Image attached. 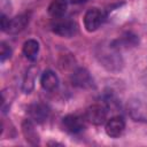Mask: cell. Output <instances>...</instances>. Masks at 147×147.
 <instances>
[{
    "label": "cell",
    "instance_id": "11",
    "mask_svg": "<svg viewBox=\"0 0 147 147\" xmlns=\"http://www.w3.org/2000/svg\"><path fill=\"white\" fill-rule=\"evenodd\" d=\"M22 133H23L25 140L30 145H33V146L39 145V142H40L39 134H38L37 130L34 127V122L31 121L30 118L23 121V123H22Z\"/></svg>",
    "mask_w": 147,
    "mask_h": 147
},
{
    "label": "cell",
    "instance_id": "8",
    "mask_svg": "<svg viewBox=\"0 0 147 147\" xmlns=\"http://www.w3.org/2000/svg\"><path fill=\"white\" fill-rule=\"evenodd\" d=\"M125 130V121L122 116L116 115L107 119L105 123V131L108 137L110 138H118L122 136V133Z\"/></svg>",
    "mask_w": 147,
    "mask_h": 147
},
{
    "label": "cell",
    "instance_id": "17",
    "mask_svg": "<svg viewBox=\"0 0 147 147\" xmlns=\"http://www.w3.org/2000/svg\"><path fill=\"white\" fill-rule=\"evenodd\" d=\"M1 2V9H2V14H6V13H10L11 11V5H10V1L9 0H0Z\"/></svg>",
    "mask_w": 147,
    "mask_h": 147
},
{
    "label": "cell",
    "instance_id": "2",
    "mask_svg": "<svg viewBox=\"0 0 147 147\" xmlns=\"http://www.w3.org/2000/svg\"><path fill=\"white\" fill-rule=\"evenodd\" d=\"M126 110L134 122L147 123V94L132 96L126 103Z\"/></svg>",
    "mask_w": 147,
    "mask_h": 147
},
{
    "label": "cell",
    "instance_id": "3",
    "mask_svg": "<svg viewBox=\"0 0 147 147\" xmlns=\"http://www.w3.org/2000/svg\"><path fill=\"white\" fill-rule=\"evenodd\" d=\"M106 13L101 10L98 7H92L86 10L83 22H84V28L87 32H94L96 31L106 21Z\"/></svg>",
    "mask_w": 147,
    "mask_h": 147
},
{
    "label": "cell",
    "instance_id": "1",
    "mask_svg": "<svg viewBox=\"0 0 147 147\" xmlns=\"http://www.w3.org/2000/svg\"><path fill=\"white\" fill-rule=\"evenodd\" d=\"M95 57L100 65L110 72H118L123 68V57L113 41L101 42L95 47Z\"/></svg>",
    "mask_w": 147,
    "mask_h": 147
},
{
    "label": "cell",
    "instance_id": "13",
    "mask_svg": "<svg viewBox=\"0 0 147 147\" xmlns=\"http://www.w3.org/2000/svg\"><path fill=\"white\" fill-rule=\"evenodd\" d=\"M68 9V0H53L48 6V14L55 18H62Z\"/></svg>",
    "mask_w": 147,
    "mask_h": 147
},
{
    "label": "cell",
    "instance_id": "15",
    "mask_svg": "<svg viewBox=\"0 0 147 147\" xmlns=\"http://www.w3.org/2000/svg\"><path fill=\"white\" fill-rule=\"evenodd\" d=\"M36 74H37V69L34 67H30L28 69V71L25 72L24 78H23V83H22V90L24 93L29 94L33 90L34 80H36Z\"/></svg>",
    "mask_w": 147,
    "mask_h": 147
},
{
    "label": "cell",
    "instance_id": "7",
    "mask_svg": "<svg viewBox=\"0 0 147 147\" xmlns=\"http://www.w3.org/2000/svg\"><path fill=\"white\" fill-rule=\"evenodd\" d=\"M71 83L74 86L83 90H87L94 86V80L85 68H77L71 75Z\"/></svg>",
    "mask_w": 147,
    "mask_h": 147
},
{
    "label": "cell",
    "instance_id": "14",
    "mask_svg": "<svg viewBox=\"0 0 147 147\" xmlns=\"http://www.w3.org/2000/svg\"><path fill=\"white\" fill-rule=\"evenodd\" d=\"M39 49H40V46L36 39H28L26 41H24L23 47H22L23 55L30 61L37 60L38 54H39Z\"/></svg>",
    "mask_w": 147,
    "mask_h": 147
},
{
    "label": "cell",
    "instance_id": "4",
    "mask_svg": "<svg viewBox=\"0 0 147 147\" xmlns=\"http://www.w3.org/2000/svg\"><path fill=\"white\" fill-rule=\"evenodd\" d=\"M108 107L106 103H93L85 111L86 122L93 125H102L107 122Z\"/></svg>",
    "mask_w": 147,
    "mask_h": 147
},
{
    "label": "cell",
    "instance_id": "6",
    "mask_svg": "<svg viewBox=\"0 0 147 147\" xmlns=\"http://www.w3.org/2000/svg\"><path fill=\"white\" fill-rule=\"evenodd\" d=\"M62 125L64 130L70 134H78L84 131L86 126V119L85 117H80L78 115H67L62 118Z\"/></svg>",
    "mask_w": 147,
    "mask_h": 147
},
{
    "label": "cell",
    "instance_id": "16",
    "mask_svg": "<svg viewBox=\"0 0 147 147\" xmlns=\"http://www.w3.org/2000/svg\"><path fill=\"white\" fill-rule=\"evenodd\" d=\"M11 53L13 52H11L10 46L6 41H1L0 42V61L1 62H5L6 60L10 59Z\"/></svg>",
    "mask_w": 147,
    "mask_h": 147
},
{
    "label": "cell",
    "instance_id": "5",
    "mask_svg": "<svg viewBox=\"0 0 147 147\" xmlns=\"http://www.w3.org/2000/svg\"><path fill=\"white\" fill-rule=\"evenodd\" d=\"M78 26L75 21L72 20H61L59 18L55 23L52 24V31L63 38H70L74 37L77 33Z\"/></svg>",
    "mask_w": 147,
    "mask_h": 147
},
{
    "label": "cell",
    "instance_id": "12",
    "mask_svg": "<svg viewBox=\"0 0 147 147\" xmlns=\"http://www.w3.org/2000/svg\"><path fill=\"white\" fill-rule=\"evenodd\" d=\"M60 84L57 75L53 70H46L40 76V85L47 92H53L57 90Z\"/></svg>",
    "mask_w": 147,
    "mask_h": 147
},
{
    "label": "cell",
    "instance_id": "9",
    "mask_svg": "<svg viewBox=\"0 0 147 147\" xmlns=\"http://www.w3.org/2000/svg\"><path fill=\"white\" fill-rule=\"evenodd\" d=\"M29 118L37 124H42L49 116V108L40 102L32 103L26 109Z\"/></svg>",
    "mask_w": 147,
    "mask_h": 147
},
{
    "label": "cell",
    "instance_id": "18",
    "mask_svg": "<svg viewBox=\"0 0 147 147\" xmlns=\"http://www.w3.org/2000/svg\"><path fill=\"white\" fill-rule=\"evenodd\" d=\"M71 1V3H74V5H79V3H84V2H86V1H88V0H70Z\"/></svg>",
    "mask_w": 147,
    "mask_h": 147
},
{
    "label": "cell",
    "instance_id": "10",
    "mask_svg": "<svg viewBox=\"0 0 147 147\" xmlns=\"http://www.w3.org/2000/svg\"><path fill=\"white\" fill-rule=\"evenodd\" d=\"M29 21H30V15L28 13L20 14L17 16H15L14 18H9L7 33H9V34L20 33L21 31H23L26 28V25L29 24Z\"/></svg>",
    "mask_w": 147,
    "mask_h": 147
}]
</instances>
